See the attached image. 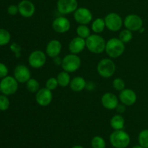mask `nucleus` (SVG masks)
<instances>
[{
  "label": "nucleus",
  "instance_id": "f257e3e1",
  "mask_svg": "<svg viewBox=\"0 0 148 148\" xmlns=\"http://www.w3.org/2000/svg\"><path fill=\"white\" fill-rule=\"evenodd\" d=\"M125 51V45L119 38H112L106 42L105 51L110 58L120 57Z\"/></svg>",
  "mask_w": 148,
  "mask_h": 148
},
{
  "label": "nucleus",
  "instance_id": "f03ea898",
  "mask_svg": "<svg viewBox=\"0 0 148 148\" xmlns=\"http://www.w3.org/2000/svg\"><path fill=\"white\" fill-rule=\"evenodd\" d=\"M86 40V48L90 52L95 54H99L105 51L106 42L99 34H91Z\"/></svg>",
  "mask_w": 148,
  "mask_h": 148
},
{
  "label": "nucleus",
  "instance_id": "7ed1b4c3",
  "mask_svg": "<svg viewBox=\"0 0 148 148\" xmlns=\"http://www.w3.org/2000/svg\"><path fill=\"white\" fill-rule=\"evenodd\" d=\"M111 145L115 148H126L130 144V136L127 132L121 130H114L109 137Z\"/></svg>",
  "mask_w": 148,
  "mask_h": 148
},
{
  "label": "nucleus",
  "instance_id": "20e7f679",
  "mask_svg": "<svg viewBox=\"0 0 148 148\" xmlns=\"http://www.w3.org/2000/svg\"><path fill=\"white\" fill-rule=\"evenodd\" d=\"M81 64V59L77 56V54L70 53L69 54L66 55L62 59L61 66L64 71L72 73L76 72L80 68Z\"/></svg>",
  "mask_w": 148,
  "mask_h": 148
},
{
  "label": "nucleus",
  "instance_id": "39448f33",
  "mask_svg": "<svg viewBox=\"0 0 148 148\" xmlns=\"http://www.w3.org/2000/svg\"><path fill=\"white\" fill-rule=\"evenodd\" d=\"M97 72L102 77H111L116 72L115 63L109 58L101 59L97 65Z\"/></svg>",
  "mask_w": 148,
  "mask_h": 148
},
{
  "label": "nucleus",
  "instance_id": "423d86ee",
  "mask_svg": "<svg viewBox=\"0 0 148 148\" xmlns=\"http://www.w3.org/2000/svg\"><path fill=\"white\" fill-rule=\"evenodd\" d=\"M18 83L17 79L12 76H6L0 81V90L2 94L5 95H12L18 90Z\"/></svg>",
  "mask_w": 148,
  "mask_h": 148
},
{
  "label": "nucleus",
  "instance_id": "0eeeda50",
  "mask_svg": "<svg viewBox=\"0 0 148 148\" xmlns=\"http://www.w3.org/2000/svg\"><path fill=\"white\" fill-rule=\"evenodd\" d=\"M106 27L112 32H116L121 30L124 25V20L121 16L116 12H111L104 17Z\"/></svg>",
  "mask_w": 148,
  "mask_h": 148
},
{
  "label": "nucleus",
  "instance_id": "6e6552de",
  "mask_svg": "<svg viewBox=\"0 0 148 148\" xmlns=\"http://www.w3.org/2000/svg\"><path fill=\"white\" fill-rule=\"evenodd\" d=\"M46 53L40 50H35L28 56V63L34 69L43 67L46 62Z\"/></svg>",
  "mask_w": 148,
  "mask_h": 148
},
{
  "label": "nucleus",
  "instance_id": "1a4fd4ad",
  "mask_svg": "<svg viewBox=\"0 0 148 148\" xmlns=\"http://www.w3.org/2000/svg\"><path fill=\"white\" fill-rule=\"evenodd\" d=\"M124 25L131 31H139L143 27V20L135 14H128L124 20Z\"/></svg>",
  "mask_w": 148,
  "mask_h": 148
},
{
  "label": "nucleus",
  "instance_id": "9d476101",
  "mask_svg": "<svg viewBox=\"0 0 148 148\" xmlns=\"http://www.w3.org/2000/svg\"><path fill=\"white\" fill-rule=\"evenodd\" d=\"M74 19L79 25H88L92 21V14L86 7H78L74 12Z\"/></svg>",
  "mask_w": 148,
  "mask_h": 148
},
{
  "label": "nucleus",
  "instance_id": "9b49d317",
  "mask_svg": "<svg viewBox=\"0 0 148 148\" xmlns=\"http://www.w3.org/2000/svg\"><path fill=\"white\" fill-rule=\"evenodd\" d=\"M56 7L62 14H69L78 8V2L77 0H58Z\"/></svg>",
  "mask_w": 148,
  "mask_h": 148
},
{
  "label": "nucleus",
  "instance_id": "f8f14e48",
  "mask_svg": "<svg viewBox=\"0 0 148 148\" xmlns=\"http://www.w3.org/2000/svg\"><path fill=\"white\" fill-rule=\"evenodd\" d=\"M53 100V94L52 91L46 88H40L38 91L36 93V103L40 106H47L50 105Z\"/></svg>",
  "mask_w": 148,
  "mask_h": 148
},
{
  "label": "nucleus",
  "instance_id": "ddd939ff",
  "mask_svg": "<svg viewBox=\"0 0 148 148\" xmlns=\"http://www.w3.org/2000/svg\"><path fill=\"white\" fill-rule=\"evenodd\" d=\"M14 77L20 83H26L31 78V73L27 66L19 64L14 69Z\"/></svg>",
  "mask_w": 148,
  "mask_h": 148
},
{
  "label": "nucleus",
  "instance_id": "4468645a",
  "mask_svg": "<svg viewBox=\"0 0 148 148\" xmlns=\"http://www.w3.org/2000/svg\"><path fill=\"white\" fill-rule=\"evenodd\" d=\"M71 27L70 21L64 16H60L53 20L52 27L53 30L58 33H65L69 31Z\"/></svg>",
  "mask_w": 148,
  "mask_h": 148
},
{
  "label": "nucleus",
  "instance_id": "2eb2a0df",
  "mask_svg": "<svg viewBox=\"0 0 148 148\" xmlns=\"http://www.w3.org/2000/svg\"><path fill=\"white\" fill-rule=\"evenodd\" d=\"M17 6L20 14L25 18L32 17L36 12V7L34 4L29 0H22Z\"/></svg>",
  "mask_w": 148,
  "mask_h": 148
},
{
  "label": "nucleus",
  "instance_id": "dca6fc26",
  "mask_svg": "<svg viewBox=\"0 0 148 148\" xmlns=\"http://www.w3.org/2000/svg\"><path fill=\"white\" fill-rule=\"evenodd\" d=\"M137 94L133 90L130 88H124L123 90L120 91L119 99L121 103L127 106L134 105L137 101Z\"/></svg>",
  "mask_w": 148,
  "mask_h": 148
},
{
  "label": "nucleus",
  "instance_id": "f3484780",
  "mask_svg": "<svg viewBox=\"0 0 148 148\" xmlns=\"http://www.w3.org/2000/svg\"><path fill=\"white\" fill-rule=\"evenodd\" d=\"M119 99L115 94L112 92H106L101 97V104L108 110H114L119 104Z\"/></svg>",
  "mask_w": 148,
  "mask_h": 148
},
{
  "label": "nucleus",
  "instance_id": "a211bd4d",
  "mask_svg": "<svg viewBox=\"0 0 148 148\" xmlns=\"http://www.w3.org/2000/svg\"><path fill=\"white\" fill-rule=\"evenodd\" d=\"M62 45L59 40L53 39L47 43L46 47V53L51 58L59 56L62 52Z\"/></svg>",
  "mask_w": 148,
  "mask_h": 148
},
{
  "label": "nucleus",
  "instance_id": "6ab92c4d",
  "mask_svg": "<svg viewBox=\"0 0 148 148\" xmlns=\"http://www.w3.org/2000/svg\"><path fill=\"white\" fill-rule=\"evenodd\" d=\"M85 48H86V40L79 36L72 38L69 42V50L71 53L78 54L84 51Z\"/></svg>",
  "mask_w": 148,
  "mask_h": 148
},
{
  "label": "nucleus",
  "instance_id": "aec40b11",
  "mask_svg": "<svg viewBox=\"0 0 148 148\" xmlns=\"http://www.w3.org/2000/svg\"><path fill=\"white\" fill-rule=\"evenodd\" d=\"M86 80L85 78L80 76L75 77L73 79H71L70 84H69L70 89L75 92H79L82 91L86 88Z\"/></svg>",
  "mask_w": 148,
  "mask_h": 148
},
{
  "label": "nucleus",
  "instance_id": "412c9836",
  "mask_svg": "<svg viewBox=\"0 0 148 148\" xmlns=\"http://www.w3.org/2000/svg\"><path fill=\"white\" fill-rule=\"evenodd\" d=\"M110 125L114 130H123L125 125V120L121 114H116L111 119Z\"/></svg>",
  "mask_w": 148,
  "mask_h": 148
},
{
  "label": "nucleus",
  "instance_id": "4be33fe9",
  "mask_svg": "<svg viewBox=\"0 0 148 148\" xmlns=\"http://www.w3.org/2000/svg\"><path fill=\"white\" fill-rule=\"evenodd\" d=\"M56 79H57L59 86L62 87V88H66V87L69 86L71 82V77L69 72H65L64 70L58 74Z\"/></svg>",
  "mask_w": 148,
  "mask_h": 148
},
{
  "label": "nucleus",
  "instance_id": "5701e85b",
  "mask_svg": "<svg viewBox=\"0 0 148 148\" xmlns=\"http://www.w3.org/2000/svg\"><path fill=\"white\" fill-rule=\"evenodd\" d=\"M106 28V24L104 19L98 17L96 18L91 25V29H92V32L96 34H99L103 32V30Z\"/></svg>",
  "mask_w": 148,
  "mask_h": 148
},
{
  "label": "nucleus",
  "instance_id": "b1692460",
  "mask_svg": "<svg viewBox=\"0 0 148 148\" xmlns=\"http://www.w3.org/2000/svg\"><path fill=\"white\" fill-rule=\"evenodd\" d=\"M26 88L29 92H32V93H36L40 90V83L36 79L30 78L26 82Z\"/></svg>",
  "mask_w": 148,
  "mask_h": 148
},
{
  "label": "nucleus",
  "instance_id": "393cba45",
  "mask_svg": "<svg viewBox=\"0 0 148 148\" xmlns=\"http://www.w3.org/2000/svg\"><path fill=\"white\" fill-rule=\"evenodd\" d=\"M76 33L77 36L84 39H87L91 35L90 29L87 26V25H79L77 27Z\"/></svg>",
  "mask_w": 148,
  "mask_h": 148
},
{
  "label": "nucleus",
  "instance_id": "a878e982",
  "mask_svg": "<svg viewBox=\"0 0 148 148\" xmlns=\"http://www.w3.org/2000/svg\"><path fill=\"white\" fill-rule=\"evenodd\" d=\"M11 40V35L10 32L4 28H0V46H6Z\"/></svg>",
  "mask_w": 148,
  "mask_h": 148
},
{
  "label": "nucleus",
  "instance_id": "bb28decb",
  "mask_svg": "<svg viewBox=\"0 0 148 148\" xmlns=\"http://www.w3.org/2000/svg\"><path fill=\"white\" fill-rule=\"evenodd\" d=\"M133 38L132 31L128 30V29H124V30H121L119 35V38L124 43H129L132 40Z\"/></svg>",
  "mask_w": 148,
  "mask_h": 148
},
{
  "label": "nucleus",
  "instance_id": "cd10ccee",
  "mask_svg": "<svg viewBox=\"0 0 148 148\" xmlns=\"http://www.w3.org/2000/svg\"><path fill=\"white\" fill-rule=\"evenodd\" d=\"M91 146L92 148H106V143L103 137L95 136L91 140Z\"/></svg>",
  "mask_w": 148,
  "mask_h": 148
},
{
  "label": "nucleus",
  "instance_id": "c85d7f7f",
  "mask_svg": "<svg viewBox=\"0 0 148 148\" xmlns=\"http://www.w3.org/2000/svg\"><path fill=\"white\" fill-rule=\"evenodd\" d=\"M139 144L144 148H148V130H142L138 136Z\"/></svg>",
  "mask_w": 148,
  "mask_h": 148
},
{
  "label": "nucleus",
  "instance_id": "c756f323",
  "mask_svg": "<svg viewBox=\"0 0 148 148\" xmlns=\"http://www.w3.org/2000/svg\"><path fill=\"white\" fill-rule=\"evenodd\" d=\"M10 102L7 95H0V111H7L10 108Z\"/></svg>",
  "mask_w": 148,
  "mask_h": 148
},
{
  "label": "nucleus",
  "instance_id": "7c9ffc66",
  "mask_svg": "<svg viewBox=\"0 0 148 148\" xmlns=\"http://www.w3.org/2000/svg\"><path fill=\"white\" fill-rule=\"evenodd\" d=\"M112 85L114 89L117 91H121L125 88V82L120 77H117L113 80Z\"/></svg>",
  "mask_w": 148,
  "mask_h": 148
},
{
  "label": "nucleus",
  "instance_id": "2f4dec72",
  "mask_svg": "<svg viewBox=\"0 0 148 148\" xmlns=\"http://www.w3.org/2000/svg\"><path fill=\"white\" fill-rule=\"evenodd\" d=\"M59 86L56 77H50L47 79L46 82V88L50 90H54Z\"/></svg>",
  "mask_w": 148,
  "mask_h": 148
},
{
  "label": "nucleus",
  "instance_id": "473e14b6",
  "mask_svg": "<svg viewBox=\"0 0 148 148\" xmlns=\"http://www.w3.org/2000/svg\"><path fill=\"white\" fill-rule=\"evenodd\" d=\"M10 49L14 53L16 58H20L21 56V47L17 43H13L10 45Z\"/></svg>",
  "mask_w": 148,
  "mask_h": 148
},
{
  "label": "nucleus",
  "instance_id": "72a5a7b5",
  "mask_svg": "<svg viewBox=\"0 0 148 148\" xmlns=\"http://www.w3.org/2000/svg\"><path fill=\"white\" fill-rule=\"evenodd\" d=\"M8 68L4 64L0 62V79L5 77L8 74Z\"/></svg>",
  "mask_w": 148,
  "mask_h": 148
},
{
  "label": "nucleus",
  "instance_id": "f704fd0d",
  "mask_svg": "<svg viewBox=\"0 0 148 148\" xmlns=\"http://www.w3.org/2000/svg\"><path fill=\"white\" fill-rule=\"evenodd\" d=\"M7 12L10 15H16L17 13H19L18 6L15 5V4H11L7 8Z\"/></svg>",
  "mask_w": 148,
  "mask_h": 148
},
{
  "label": "nucleus",
  "instance_id": "c9c22d12",
  "mask_svg": "<svg viewBox=\"0 0 148 148\" xmlns=\"http://www.w3.org/2000/svg\"><path fill=\"white\" fill-rule=\"evenodd\" d=\"M126 106H125L124 104L119 103L118 106H117L116 108V111L119 113V114H121L126 111Z\"/></svg>",
  "mask_w": 148,
  "mask_h": 148
},
{
  "label": "nucleus",
  "instance_id": "e433bc0d",
  "mask_svg": "<svg viewBox=\"0 0 148 148\" xmlns=\"http://www.w3.org/2000/svg\"><path fill=\"white\" fill-rule=\"evenodd\" d=\"M72 148H85V147H82V146H81V145H77L73 146Z\"/></svg>",
  "mask_w": 148,
  "mask_h": 148
},
{
  "label": "nucleus",
  "instance_id": "4c0bfd02",
  "mask_svg": "<svg viewBox=\"0 0 148 148\" xmlns=\"http://www.w3.org/2000/svg\"><path fill=\"white\" fill-rule=\"evenodd\" d=\"M132 148H144V147H142V146L140 145H134Z\"/></svg>",
  "mask_w": 148,
  "mask_h": 148
},
{
  "label": "nucleus",
  "instance_id": "58836bf2",
  "mask_svg": "<svg viewBox=\"0 0 148 148\" xmlns=\"http://www.w3.org/2000/svg\"><path fill=\"white\" fill-rule=\"evenodd\" d=\"M143 31H145V28H144V27H142V28L141 29H140V30H139V32H140V33H143Z\"/></svg>",
  "mask_w": 148,
  "mask_h": 148
},
{
  "label": "nucleus",
  "instance_id": "ea45409f",
  "mask_svg": "<svg viewBox=\"0 0 148 148\" xmlns=\"http://www.w3.org/2000/svg\"><path fill=\"white\" fill-rule=\"evenodd\" d=\"M0 92H1V90H0Z\"/></svg>",
  "mask_w": 148,
  "mask_h": 148
}]
</instances>
